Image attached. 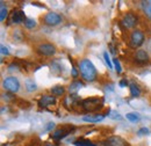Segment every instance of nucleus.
Here are the masks:
<instances>
[{"mask_svg":"<svg viewBox=\"0 0 151 146\" xmlns=\"http://www.w3.org/2000/svg\"><path fill=\"white\" fill-rule=\"evenodd\" d=\"M135 63L138 65L150 64V57L148 55V52L144 50H137L135 54Z\"/></svg>","mask_w":151,"mask_h":146,"instance_id":"obj_9","label":"nucleus"},{"mask_svg":"<svg viewBox=\"0 0 151 146\" xmlns=\"http://www.w3.org/2000/svg\"><path fill=\"white\" fill-rule=\"evenodd\" d=\"M113 63H114V65H115V71H116V72L120 74V73L122 72V67H121L120 60H119L117 58H114V59H113Z\"/></svg>","mask_w":151,"mask_h":146,"instance_id":"obj_25","label":"nucleus"},{"mask_svg":"<svg viewBox=\"0 0 151 146\" xmlns=\"http://www.w3.org/2000/svg\"><path fill=\"white\" fill-rule=\"evenodd\" d=\"M142 9L147 18L151 20V0H147L142 2Z\"/></svg>","mask_w":151,"mask_h":146,"instance_id":"obj_15","label":"nucleus"},{"mask_svg":"<svg viewBox=\"0 0 151 146\" xmlns=\"http://www.w3.org/2000/svg\"><path fill=\"white\" fill-rule=\"evenodd\" d=\"M24 27L28 28V29H33L36 27V21L34 19H27L24 21Z\"/></svg>","mask_w":151,"mask_h":146,"instance_id":"obj_24","label":"nucleus"},{"mask_svg":"<svg viewBox=\"0 0 151 146\" xmlns=\"http://www.w3.org/2000/svg\"><path fill=\"white\" fill-rule=\"evenodd\" d=\"M71 72H72V77L76 79V78L78 77V71H77V69H76L75 66H72V71H71Z\"/></svg>","mask_w":151,"mask_h":146,"instance_id":"obj_33","label":"nucleus"},{"mask_svg":"<svg viewBox=\"0 0 151 146\" xmlns=\"http://www.w3.org/2000/svg\"><path fill=\"white\" fill-rule=\"evenodd\" d=\"M55 128V123L54 122H50L49 124H48V127H47V130H51V129Z\"/></svg>","mask_w":151,"mask_h":146,"instance_id":"obj_34","label":"nucleus"},{"mask_svg":"<svg viewBox=\"0 0 151 146\" xmlns=\"http://www.w3.org/2000/svg\"><path fill=\"white\" fill-rule=\"evenodd\" d=\"M128 85V81H127V79H122L121 81H120V86L121 87H126Z\"/></svg>","mask_w":151,"mask_h":146,"instance_id":"obj_32","label":"nucleus"},{"mask_svg":"<svg viewBox=\"0 0 151 146\" xmlns=\"http://www.w3.org/2000/svg\"><path fill=\"white\" fill-rule=\"evenodd\" d=\"M79 70H80V74L84 80L92 82L96 79V75H98L96 69L90 59H83L79 63Z\"/></svg>","mask_w":151,"mask_h":146,"instance_id":"obj_1","label":"nucleus"},{"mask_svg":"<svg viewBox=\"0 0 151 146\" xmlns=\"http://www.w3.org/2000/svg\"><path fill=\"white\" fill-rule=\"evenodd\" d=\"M43 22L47 26H57L62 22V16L59 14H57L56 12H49L44 15Z\"/></svg>","mask_w":151,"mask_h":146,"instance_id":"obj_7","label":"nucleus"},{"mask_svg":"<svg viewBox=\"0 0 151 146\" xmlns=\"http://www.w3.org/2000/svg\"><path fill=\"white\" fill-rule=\"evenodd\" d=\"M105 146H129V145H128V143L123 138L117 137V136H112V137H108L105 140Z\"/></svg>","mask_w":151,"mask_h":146,"instance_id":"obj_11","label":"nucleus"},{"mask_svg":"<svg viewBox=\"0 0 151 146\" xmlns=\"http://www.w3.org/2000/svg\"><path fill=\"white\" fill-rule=\"evenodd\" d=\"M137 22H138V19H137V16H136L132 12H129V13L124 14V16L122 18V24H123V27L127 28V29L134 28V27L137 24Z\"/></svg>","mask_w":151,"mask_h":146,"instance_id":"obj_8","label":"nucleus"},{"mask_svg":"<svg viewBox=\"0 0 151 146\" xmlns=\"http://www.w3.org/2000/svg\"><path fill=\"white\" fill-rule=\"evenodd\" d=\"M12 38L15 41V42H22V39H23V34L21 33V30L20 29H15V30H13V33H12Z\"/></svg>","mask_w":151,"mask_h":146,"instance_id":"obj_21","label":"nucleus"},{"mask_svg":"<svg viewBox=\"0 0 151 146\" xmlns=\"http://www.w3.org/2000/svg\"><path fill=\"white\" fill-rule=\"evenodd\" d=\"M51 71H54V72H60L62 70H60V66L59 65H57V64H52L51 65Z\"/></svg>","mask_w":151,"mask_h":146,"instance_id":"obj_30","label":"nucleus"},{"mask_svg":"<svg viewBox=\"0 0 151 146\" xmlns=\"http://www.w3.org/2000/svg\"><path fill=\"white\" fill-rule=\"evenodd\" d=\"M105 118L104 114H90V115H85L83 117L84 122H88V123H99Z\"/></svg>","mask_w":151,"mask_h":146,"instance_id":"obj_13","label":"nucleus"},{"mask_svg":"<svg viewBox=\"0 0 151 146\" xmlns=\"http://www.w3.org/2000/svg\"><path fill=\"white\" fill-rule=\"evenodd\" d=\"M15 103H17V106L20 107L21 109H29V108L32 107V104H30L28 101L23 100V99H19V100H17V101H15Z\"/></svg>","mask_w":151,"mask_h":146,"instance_id":"obj_19","label":"nucleus"},{"mask_svg":"<svg viewBox=\"0 0 151 146\" xmlns=\"http://www.w3.org/2000/svg\"><path fill=\"white\" fill-rule=\"evenodd\" d=\"M79 107H81V109L85 111H90V112H94L96 110L102 109L104 107V99L99 97V96H93V97H88L85 100H81L78 103Z\"/></svg>","mask_w":151,"mask_h":146,"instance_id":"obj_2","label":"nucleus"},{"mask_svg":"<svg viewBox=\"0 0 151 146\" xmlns=\"http://www.w3.org/2000/svg\"><path fill=\"white\" fill-rule=\"evenodd\" d=\"M51 94L54 95V96H62L64 93H65V88L63 87V86H60V85H57V86H54L51 89Z\"/></svg>","mask_w":151,"mask_h":146,"instance_id":"obj_16","label":"nucleus"},{"mask_svg":"<svg viewBox=\"0 0 151 146\" xmlns=\"http://www.w3.org/2000/svg\"><path fill=\"white\" fill-rule=\"evenodd\" d=\"M36 52L38 55H42V56H54L56 54V47L51 43H40L37 47L35 48Z\"/></svg>","mask_w":151,"mask_h":146,"instance_id":"obj_5","label":"nucleus"},{"mask_svg":"<svg viewBox=\"0 0 151 146\" xmlns=\"http://www.w3.org/2000/svg\"><path fill=\"white\" fill-rule=\"evenodd\" d=\"M76 146H95V144H93L90 139H86V138H79L78 140L75 142Z\"/></svg>","mask_w":151,"mask_h":146,"instance_id":"obj_17","label":"nucleus"},{"mask_svg":"<svg viewBox=\"0 0 151 146\" xmlns=\"http://www.w3.org/2000/svg\"><path fill=\"white\" fill-rule=\"evenodd\" d=\"M126 117H127V120H129L132 123H136V122L139 121V115L136 114V112H128V114L126 115Z\"/></svg>","mask_w":151,"mask_h":146,"instance_id":"obj_22","label":"nucleus"},{"mask_svg":"<svg viewBox=\"0 0 151 146\" xmlns=\"http://www.w3.org/2000/svg\"><path fill=\"white\" fill-rule=\"evenodd\" d=\"M104 58H105L106 64L108 65V67H109V69H113V64H112V60H111V58H109L108 52H105V54H104Z\"/></svg>","mask_w":151,"mask_h":146,"instance_id":"obj_27","label":"nucleus"},{"mask_svg":"<svg viewBox=\"0 0 151 146\" xmlns=\"http://www.w3.org/2000/svg\"><path fill=\"white\" fill-rule=\"evenodd\" d=\"M0 49H1V54H2V55H6V56L9 55V51H8V49H7L6 47L1 45V48H0Z\"/></svg>","mask_w":151,"mask_h":146,"instance_id":"obj_31","label":"nucleus"},{"mask_svg":"<svg viewBox=\"0 0 151 146\" xmlns=\"http://www.w3.org/2000/svg\"><path fill=\"white\" fill-rule=\"evenodd\" d=\"M144 39H145L144 33L142 30L136 29V30H134L132 34H130V42H129V44H130L132 48L136 49V48L141 47L144 43Z\"/></svg>","mask_w":151,"mask_h":146,"instance_id":"obj_6","label":"nucleus"},{"mask_svg":"<svg viewBox=\"0 0 151 146\" xmlns=\"http://www.w3.org/2000/svg\"><path fill=\"white\" fill-rule=\"evenodd\" d=\"M1 15H0V21L2 22L8 16V11H7V8H5L4 6H1V13H0Z\"/></svg>","mask_w":151,"mask_h":146,"instance_id":"obj_26","label":"nucleus"},{"mask_svg":"<svg viewBox=\"0 0 151 146\" xmlns=\"http://www.w3.org/2000/svg\"><path fill=\"white\" fill-rule=\"evenodd\" d=\"M75 130H76L75 125H72V124H64L63 127L58 128L56 131L51 135V138H52L54 140H60V139L65 138L68 135H70L71 132H73Z\"/></svg>","mask_w":151,"mask_h":146,"instance_id":"obj_3","label":"nucleus"},{"mask_svg":"<svg viewBox=\"0 0 151 146\" xmlns=\"http://www.w3.org/2000/svg\"><path fill=\"white\" fill-rule=\"evenodd\" d=\"M26 88H27V92H34L36 91V88H37V86H36V84L34 82V80L33 79H27L26 80Z\"/></svg>","mask_w":151,"mask_h":146,"instance_id":"obj_18","label":"nucleus"},{"mask_svg":"<svg viewBox=\"0 0 151 146\" xmlns=\"http://www.w3.org/2000/svg\"><path fill=\"white\" fill-rule=\"evenodd\" d=\"M2 100L4 101H6V102H15L17 101V99H15V96L12 94V93H4L2 94Z\"/></svg>","mask_w":151,"mask_h":146,"instance_id":"obj_23","label":"nucleus"},{"mask_svg":"<svg viewBox=\"0 0 151 146\" xmlns=\"http://www.w3.org/2000/svg\"><path fill=\"white\" fill-rule=\"evenodd\" d=\"M109 117H111V118H113V120H122V117L120 116V114H119V112H116V111H111Z\"/></svg>","mask_w":151,"mask_h":146,"instance_id":"obj_28","label":"nucleus"},{"mask_svg":"<svg viewBox=\"0 0 151 146\" xmlns=\"http://www.w3.org/2000/svg\"><path fill=\"white\" fill-rule=\"evenodd\" d=\"M147 133H149V130L147 128H142L138 130V132H137V135H139V136H143V135H147Z\"/></svg>","mask_w":151,"mask_h":146,"instance_id":"obj_29","label":"nucleus"},{"mask_svg":"<svg viewBox=\"0 0 151 146\" xmlns=\"http://www.w3.org/2000/svg\"><path fill=\"white\" fill-rule=\"evenodd\" d=\"M26 20H27V18H26V15H24V12H23V11L14 8V9L11 12V21H12L13 23L20 24V23L24 22Z\"/></svg>","mask_w":151,"mask_h":146,"instance_id":"obj_10","label":"nucleus"},{"mask_svg":"<svg viewBox=\"0 0 151 146\" xmlns=\"http://www.w3.org/2000/svg\"><path fill=\"white\" fill-rule=\"evenodd\" d=\"M2 86H4V88L8 93H12V94L18 93L20 89V82L15 77H7V78H5V80L2 82Z\"/></svg>","mask_w":151,"mask_h":146,"instance_id":"obj_4","label":"nucleus"},{"mask_svg":"<svg viewBox=\"0 0 151 146\" xmlns=\"http://www.w3.org/2000/svg\"><path fill=\"white\" fill-rule=\"evenodd\" d=\"M44 146H58L57 144H50V143H48V144H45Z\"/></svg>","mask_w":151,"mask_h":146,"instance_id":"obj_35","label":"nucleus"},{"mask_svg":"<svg viewBox=\"0 0 151 146\" xmlns=\"http://www.w3.org/2000/svg\"><path fill=\"white\" fill-rule=\"evenodd\" d=\"M56 103V97L54 95H43L38 100V107L45 108L48 106H52Z\"/></svg>","mask_w":151,"mask_h":146,"instance_id":"obj_12","label":"nucleus"},{"mask_svg":"<svg viewBox=\"0 0 151 146\" xmlns=\"http://www.w3.org/2000/svg\"><path fill=\"white\" fill-rule=\"evenodd\" d=\"M84 87V84L80 81V80H75V81H72L71 84H70V86H69V92L71 93V94H76L77 92L79 91L80 88H83Z\"/></svg>","mask_w":151,"mask_h":146,"instance_id":"obj_14","label":"nucleus"},{"mask_svg":"<svg viewBox=\"0 0 151 146\" xmlns=\"http://www.w3.org/2000/svg\"><path fill=\"white\" fill-rule=\"evenodd\" d=\"M129 87H130V94L132 97H138L141 95V89L138 88V86L136 84H130Z\"/></svg>","mask_w":151,"mask_h":146,"instance_id":"obj_20","label":"nucleus"}]
</instances>
